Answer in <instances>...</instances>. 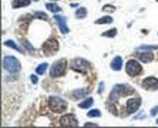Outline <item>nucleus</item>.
Instances as JSON below:
<instances>
[{"mask_svg": "<svg viewBox=\"0 0 158 128\" xmlns=\"http://www.w3.org/2000/svg\"><path fill=\"white\" fill-rule=\"evenodd\" d=\"M88 66H90L88 61H85L84 59H73L70 63L71 70L77 71V73H87Z\"/></svg>", "mask_w": 158, "mask_h": 128, "instance_id": "0eeeda50", "label": "nucleus"}, {"mask_svg": "<svg viewBox=\"0 0 158 128\" xmlns=\"http://www.w3.org/2000/svg\"><path fill=\"white\" fill-rule=\"evenodd\" d=\"M84 127L87 128V127H98L97 124H91V122H87V124H84Z\"/></svg>", "mask_w": 158, "mask_h": 128, "instance_id": "c85d7f7f", "label": "nucleus"}, {"mask_svg": "<svg viewBox=\"0 0 158 128\" xmlns=\"http://www.w3.org/2000/svg\"><path fill=\"white\" fill-rule=\"evenodd\" d=\"M66 70H67V60L66 59L57 60L52 66V68H50V76H52L53 78H59V77L64 76Z\"/></svg>", "mask_w": 158, "mask_h": 128, "instance_id": "20e7f679", "label": "nucleus"}, {"mask_svg": "<svg viewBox=\"0 0 158 128\" xmlns=\"http://www.w3.org/2000/svg\"><path fill=\"white\" fill-rule=\"evenodd\" d=\"M113 22V17L111 16H104V17H101V19H97L96 22V24H110V23Z\"/></svg>", "mask_w": 158, "mask_h": 128, "instance_id": "f3484780", "label": "nucleus"}, {"mask_svg": "<svg viewBox=\"0 0 158 128\" xmlns=\"http://www.w3.org/2000/svg\"><path fill=\"white\" fill-rule=\"evenodd\" d=\"M30 77H31V83H33V84H37V81H39L37 76H30Z\"/></svg>", "mask_w": 158, "mask_h": 128, "instance_id": "bb28decb", "label": "nucleus"}, {"mask_svg": "<svg viewBox=\"0 0 158 128\" xmlns=\"http://www.w3.org/2000/svg\"><path fill=\"white\" fill-rule=\"evenodd\" d=\"M54 20H56V23L59 24L60 31H61L63 34H67L69 31H70V30H69V27H67L66 17H63V16H60V14H56V16H54Z\"/></svg>", "mask_w": 158, "mask_h": 128, "instance_id": "f8f14e48", "label": "nucleus"}, {"mask_svg": "<svg viewBox=\"0 0 158 128\" xmlns=\"http://www.w3.org/2000/svg\"><path fill=\"white\" fill-rule=\"evenodd\" d=\"M103 10L104 11H114L115 7H114V6H111V4H106V6L103 7Z\"/></svg>", "mask_w": 158, "mask_h": 128, "instance_id": "a878e982", "label": "nucleus"}, {"mask_svg": "<svg viewBox=\"0 0 158 128\" xmlns=\"http://www.w3.org/2000/svg\"><path fill=\"white\" fill-rule=\"evenodd\" d=\"M57 50H59V43H57V40H56L54 37L48 39V40L41 46V51L44 53V56H52L53 53H56Z\"/></svg>", "mask_w": 158, "mask_h": 128, "instance_id": "423d86ee", "label": "nucleus"}, {"mask_svg": "<svg viewBox=\"0 0 158 128\" xmlns=\"http://www.w3.org/2000/svg\"><path fill=\"white\" fill-rule=\"evenodd\" d=\"M135 56H137V59L143 63H150L154 60V54L150 50H137Z\"/></svg>", "mask_w": 158, "mask_h": 128, "instance_id": "9b49d317", "label": "nucleus"}, {"mask_svg": "<svg viewBox=\"0 0 158 128\" xmlns=\"http://www.w3.org/2000/svg\"><path fill=\"white\" fill-rule=\"evenodd\" d=\"M47 66H48L47 63H43V64H40V66L36 68V73H37V74H41V76H43V74L46 73V70H47Z\"/></svg>", "mask_w": 158, "mask_h": 128, "instance_id": "412c9836", "label": "nucleus"}, {"mask_svg": "<svg viewBox=\"0 0 158 128\" xmlns=\"http://www.w3.org/2000/svg\"><path fill=\"white\" fill-rule=\"evenodd\" d=\"M143 88L147 91H157L158 90V78L155 77H147L143 81Z\"/></svg>", "mask_w": 158, "mask_h": 128, "instance_id": "1a4fd4ad", "label": "nucleus"}, {"mask_svg": "<svg viewBox=\"0 0 158 128\" xmlns=\"http://www.w3.org/2000/svg\"><path fill=\"white\" fill-rule=\"evenodd\" d=\"M88 94H90V88H81V90H76V91H73V97L76 100L84 98V97H87Z\"/></svg>", "mask_w": 158, "mask_h": 128, "instance_id": "ddd939ff", "label": "nucleus"}, {"mask_svg": "<svg viewBox=\"0 0 158 128\" xmlns=\"http://www.w3.org/2000/svg\"><path fill=\"white\" fill-rule=\"evenodd\" d=\"M48 107H50V110L53 111V113H64V111L67 110V102L64 101L63 98H60V97H50L48 98Z\"/></svg>", "mask_w": 158, "mask_h": 128, "instance_id": "f03ea898", "label": "nucleus"}, {"mask_svg": "<svg viewBox=\"0 0 158 128\" xmlns=\"http://www.w3.org/2000/svg\"><path fill=\"white\" fill-rule=\"evenodd\" d=\"M85 16H87V9L80 7V9H77V10H76V19L81 20V19H84Z\"/></svg>", "mask_w": 158, "mask_h": 128, "instance_id": "a211bd4d", "label": "nucleus"}, {"mask_svg": "<svg viewBox=\"0 0 158 128\" xmlns=\"http://www.w3.org/2000/svg\"><path fill=\"white\" fill-rule=\"evenodd\" d=\"M60 124H61L63 127H77L78 121H77V118H76L74 114H66L64 117H61Z\"/></svg>", "mask_w": 158, "mask_h": 128, "instance_id": "9d476101", "label": "nucleus"}, {"mask_svg": "<svg viewBox=\"0 0 158 128\" xmlns=\"http://www.w3.org/2000/svg\"><path fill=\"white\" fill-rule=\"evenodd\" d=\"M141 105V98L140 97H135V98H130L125 102V114L124 115H128V114H134L135 111H138Z\"/></svg>", "mask_w": 158, "mask_h": 128, "instance_id": "6e6552de", "label": "nucleus"}, {"mask_svg": "<svg viewBox=\"0 0 158 128\" xmlns=\"http://www.w3.org/2000/svg\"><path fill=\"white\" fill-rule=\"evenodd\" d=\"M87 115L90 118H93V117H100L101 115V111L100 110H91V111H88L87 113Z\"/></svg>", "mask_w": 158, "mask_h": 128, "instance_id": "5701e85b", "label": "nucleus"}, {"mask_svg": "<svg viewBox=\"0 0 158 128\" xmlns=\"http://www.w3.org/2000/svg\"><path fill=\"white\" fill-rule=\"evenodd\" d=\"M158 46H140V47L137 48V50H157Z\"/></svg>", "mask_w": 158, "mask_h": 128, "instance_id": "b1692460", "label": "nucleus"}, {"mask_svg": "<svg viewBox=\"0 0 158 128\" xmlns=\"http://www.w3.org/2000/svg\"><path fill=\"white\" fill-rule=\"evenodd\" d=\"M3 68L9 73L15 74L17 71H20L22 66H20V61H19L16 57H11V56H6L3 59Z\"/></svg>", "mask_w": 158, "mask_h": 128, "instance_id": "7ed1b4c3", "label": "nucleus"}, {"mask_svg": "<svg viewBox=\"0 0 158 128\" xmlns=\"http://www.w3.org/2000/svg\"><path fill=\"white\" fill-rule=\"evenodd\" d=\"M103 87H104V83H101V84H100V90H98V93H103Z\"/></svg>", "mask_w": 158, "mask_h": 128, "instance_id": "c756f323", "label": "nucleus"}, {"mask_svg": "<svg viewBox=\"0 0 158 128\" xmlns=\"http://www.w3.org/2000/svg\"><path fill=\"white\" fill-rule=\"evenodd\" d=\"M30 4V0H13L11 7L13 9H20V7H26Z\"/></svg>", "mask_w": 158, "mask_h": 128, "instance_id": "2eb2a0df", "label": "nucleus"}, {"mask_svg": "<svg viewBox=\"0 0 158 128\" xmlns=\"http://www.w3.org/2000/svg\"><path fill=\"white\" fill-rule=\"evenodd\" d=\"M111 68L114 70V71H120V70L123 68V59L120 56H117V57L113 59V61H111Z\"/></svg>", "mask_w": 158, "mask_h": 128, "instance_id": "4468645a", "label": "nucleus"}, {"mask_svg": "<svg viewBox=\"0 0 158 128\" xmlns=\"http://www.w3.org/2000/svg\"><path fill=\"white\" fill-rule=\"evenodd\" d=\"M33 2H39V0H33Z\"/></svg>", "mask_w": 158, "mask_h": 128, "instance_id": "7c9ffc66", "label": "nucleus"}, {"mask_svg": "<svg viewBox=\"0 0 158 128\" xmlns=\"http://www.w3.org/2000/svg\"><path fill=\"white\" fill-rule=\"evenodd\" d=\"M157 113H158V105H157V107H154V108L151 110V115H155Z\"/></svg>", "mask_w": 158, "mask_h": 128, "instance_id": "cd10ccee", "label": "nucleus"}, {"mask_svg": "<svg viewBox=\"0 0 158 128\" xmlns=\"http://www.w3.org/2000/svg\"><path fill=\"white\" fill-rule=\"evenodd\" d=\"M101 36H103V37H115V36H117V29H111V30H108V31L103 33Z\"/></svg>", "mask_w": 158, "mask_h": 128, "instance_id": "4be33fe9", "label": "nucleus"}, {"mask_svg": "<svg viewBox=\"0 0 158 128\" xmlns=\"http://www.w3.org/2000/svg\"><path fill=\"white\" fill-rule=\"evenodd\" d=\"M125 71L130 77H137L143 73V66L137 60H128L125 64Z\"/></svg>", "mask_w": 158, "mask_h": 128, "instance_id": "39448f33", "label": "nucleus"}, {"mask_svg": "<svg viewBox=\"0 0 158 128\" xmlns=\"http://www.w3.org/2000/svg\"><path fill=\"white\" fill-rule=\"evenodd\" d=\"M34 17L43 19V20H47V14H46V13H41V11H36V13H34Z\"/></svg>", "mask_w": 158, "mask_h": 128, "instance_id": "393cba45", "label": "nucleus"}, {"mask_svg": "<svg viewBox=\"0 0 158 128\" xmlns=\"http://www.w3.org/2000/svg\"><path fill=\"white\" fill-rule=\"evenodd\" d=\"M135 93V90L132 87H130L128 84H115L114 88H113V91L110 94V98H108V102H107V107H108V110L111 113L114 114V115H118V108L115 107V104L118 102V98H121L124 95H131Z\"/></svg>", "mask_w": 158, "mask_h": 128, "instance_id": "f257e3e1", "label": "nucleus"}, {"mask_svg": "<svg viewBox=\"0 0 158 128\" xmlns=\"http://www.w3.org/2000/svg\"><path fill=\"white\" fill-rule=\"evenodd\" d=\"M46 7H47L50 11H53V13H59V11L61 10V7L57 6V4H54V3H47L46 4Z\"/></svg>", "mask_w": 158, "mask_h": 128, "instance_id": "aec40b11", "label": "nucleus"}, {"mask_svg": "<svg viewBox=\"0 0 158 128\" xmlns=\"http://www.w3.org/2000/svg\"><path fill=\"white\" fill-rule=\"evenodd\" d=\"M4 46H7V47H10V48H15V50L20 51V53H24V50H23L20 46H17V44H16L13 40H6V41H4Z\"/></svg>", "mask_w": 158, "mask_h": 128, "instance_id": "dca6fc26", "label": "nucleus"}, {"mask_svg": "<svg viewBox=\"0 0 158 128\" xmlns=\"http://www.w3.org/2000/svg\"><path fill=\"white\" fill-rule=\"evenodd\" d=\"M93 102H94L93 98H87V100H84V101H81L80 104H78V107H80V108H90V107L93 105Z\"/></svg>", "mask_w": 158, "mask_h": 128, "instance_id": "6ab92c4d", "label": "nucleus"}, {"mask_svg": "<svg viewBox=\"0 0 158 128\" xmlns=\"http://www.w3.org/2000/svg\"><path fill=\"white\" fill-rule=\"evenodd\" d=\"M157 124H158V120H157Z\"/></svg>", "mask_w": 158, "mask_h": 128, "instance_id": "2f4dec72", "label": "nucleus"}]
</instances>
